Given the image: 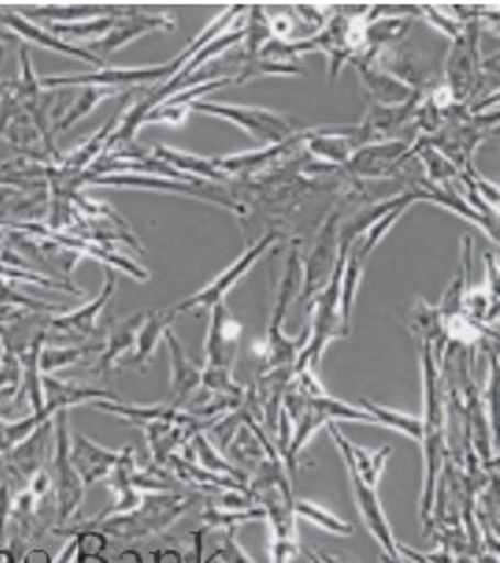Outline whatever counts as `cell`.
<instances>
[{"label": "cell", "mask_w": 500, "mask_h": 563, "mask_svg": "<svg viewBox=\"0 0 500 563\" xmlns=\"http://www.w3.org/2000/svg\"><path fill=\"white\" fill-rule=\"evenodd\" d=\"M52 420H54V450H52L47 470H49L52 492H54L56 512H58L56 528H63L81 510V504L86 499V485L77 474L75 465L69 461L71 432L67 422V411H56Z\"/></svg>", "instance_id": "52a82bcc"}, {"label": "cell", "mask_w": 500, "mask_h": 563, "mask_svg": "<svg viewBox=\"0 0 500 563\" xmlns=\"http://www.w3.org/2000/svg\"><path fill=\"white\" fill-rule=\"evenodd\" d=\"M293 512H296V517H302L309 523H313L320 530H326L331 534H337V537H351L353 534V526L351 523L337 519L333 512H329L326 508H322L315 501L293 499Z\"/></svg>", "instance_id": "74e56055"}, {"label": "cell", "mask_w": 500, "mask_h": 563, "mask_svg": "<svg viewBox=\"0 0 500 563\" xmlns=\"http://www.w3.org/2000/svg\"><path fill=\"white\" fill-rule=\"evenodd\" d=\"M179 456H184L186 461L212 472V474H220V476H229L242 485L248 487V474L244 470H240L237 465H233L229 459H224L218 448H214L210 441H208V434L205 432H199L195 434L179 452Z\"/></svg>", "instance_id": "83f0119b"}, {"label": "cell", "mask_w": 500, "mask_h": 563, "mask_svg": "<svg viewBox=\"0 0 500 563\" xmlns=\"http://www.w3.org/2000/svg\"><path fill=\"white\" fill-rule=\"evenodd\" d=\"M415 201H420V195H418L415 188H411V190L398 195L393 208L387 210V213H385L380 220H376V222H374L360 238H357L351 246H355L357 253H360L365 260H369V255L376 251V246L391 233V229L398 224V220L407 213V210H409Z\"/></svg>", "instance_id": "4dcf8cb0"}, {"label": "cell", "mask_w": 500, "mask_h": 563, "mask_svg": "<svg viewBox=\"0 0 500 563\" xmlns=\"http://www.w3.org/2000/svg\"><path fill=\"white\" fill-rule=\"evenodd\" d=\"M79 545V543H77ZM75 563H110L108 559H103L99 552L86 550V548H77V559Z\"/></svg>", "instance_id": "bcb514c9"}, {"label": "cell", "mask_w": 500, "mask_h": 563, "mask_svg": "<svg viewBox=\"0 0 500 563\" xmlns=\"http://www.w3.org/2000/svg\"><path fill=\"white\" fill-rule=\"evenodd\" d=\"M201 521H203V532H208V530L235 532L244 523L264 521V510L259 506H255L251 510H222L208 501V506L201 512Z\"/></svg>", "instance_id": "d590c367"}, {"label": "cell", "mask_w": 500, "mask_h": 563, "mask_svg": "<svg viewBox=\"0 0 500 563\" xmlns=\"http://www.w3.org/2000/svg\"><path fill=\"white\" fill-rule=\"evenodd\" d=\"M248 25H244V43L242 54L246 58H257L259 49L273 38L268 27V12L262 5L248 8Z\"/></svg>", "instance_id": "f35d334b"}, {"label": "cell", "mask_w": 500, "mask_h": 563, "mask_svg": "<svg viewBox=\"0 0 500 563\" xmlns=\"http://www.w3.org/2000/svg\"><path fill=\"white\" fill-rule=\"evenodd\" d=\"M23 313H27V311H23V309H0V327H5L8 322L21 318Z\"/></svg>", "instance_id": "7dc6e473"}, {"label": "cell", "mask_w": 500, "mask_h": 563, "mask_svg": "<svg viewBox=\"0 0 500 563\" xmlns=\"http://www.w3.org/2000/svg\"><path fill=\"white\" fill-rule=\"evenodd\" d=\"M5 58V43H3V38H0V60Z\"/></svg>", "instance_id": "816d5d0a"}, {"label": "cell", "mask_w": 500, "mask_h": 563, "mask_svg": "<svg viewBox=\"0 0 500 563\" xmlns=\"http://www.w3.org/2000/svg\"><path fill=\"white\" fill-rule=\"evenodd\" d=\"M415 190L420 195V201H429V203H436L441 208L452 210V213H456L465 222H469V224L478 227L480 231H485L489 235L491 244L498 242V220H489V218L480 216L476 208L469 206V201L460 192V181L454 184V186H434V184H429V181H420L415 186Z\"/></svg>", "instance_id": "44dd1931"}, {"label": "cell", "mask_w": 500, "mask_h": 563, "mask_svg": "<svg viewBox=\"0 0 500 563\" xmlns=\"http://www.w3.org/2000/svg\"><path fill=\"white\" fill-rule=\"evenodd\" d=\"M190 106L184 103H175V101H164L162 106H157L155 110H151L143 119V125H151V123H168V125H184L188 114H190Z\"/></svg>", "instance_id": "60d3db41"}, {"label": "cell", "mask_w": 500, "mask_h": 563, "mask_svg": "<svg viewBox=\"0 0 500 563\" xmlns=\"http://www.w3.org/2000/svg\"><path fill=\"white\" fill-rule=\"evenodd\" d=\"M43 400H45L43 409L49 416H54L56 411H69V407L90 405L97 400H121V398L110 389L67 383V380H58L54 376L43 374Z\"/></svg>", "instance_id": "cb8c5ba5"}, {"label": "cell", "mask_w": 500, "mask_h": 563, "mask_svg": "<svg viewBox=\"0 0 500 563\" xmlns=\"http://www.w3.org/2000/svg\"><path fill=\"white\" fill-rule=\"evenodd\" d=\"M214 559L222 563H253L235 539V532H222V548L214 552Z\"/></svg>", "instance_id": "b9f144b4"}, {"label": "cell", "mask_w": 500, "mask_h": 563, "mask_svg": "<svg viewBox=\"0 0 500 563\" xmlns=\"http://www.w3.org/2000/svg\"><path fill=\"white\" fill-rule=\"evenodd\" d=\"M329 10L331 8H322V5H296L293 14L300 16L307 27L320 32L324 27V23L329 21V16H331Z\"/></svg>", "instance_id": "ee69618b"}, {"label": "cell", "mask_w": 500, "mask_h": 563, "mask_svg": "<svg viewBox=\"0 0 500 563\" xmlns=\"http://www.w3.org/2000/svg\"><path fill=\"white\" fill-rule=\"evenodd\" d=\"M125 108H127V101H123L121 103V108L116 110V114H114V119L112 121H108L105 125H101L90 139H86L81 146H77L75 151L71 153H67V155H63L60 157V162L56 164V166H60L63 170H69V173H75V175H84L103 153H105V146H108V139H110V134L114 132V128L119 125V121H121V117H123V112H125Z\"/></svg>", "instance_id": "f546056e"}, {"label": "cell", "mask_w": 500, "mask_h": 563, "mask_svg": "<svg viewBox=\"0 0 500 563\" xmlns=\"http://www.w3.org/2000/svg\"><path fill=\"white\" fill-rule=\"evenodd\" d=\"M422 499L420 512L429 521L436 499V481L443 467L445 448H447V416H445V396L441 387V372L432 354V344L422 342Z\"/></svg>", "instance_id": "6da1fadb"}, {"label": "cell", "mask_w": 500, "mask_h": 563, "mask_svg": "<svg viewBox=\"0 0 500 563\" xmlns=\"http://www.w3.org/2000/svg\"><path fill=\"white\" fill-rule=\"evenodd\" d=\"M177 23L168 14L143 12V8H132L127 14L114 19L112 27L99 38L84 45L92 56L105 63L108 56L119 52L121 47L134 43L136 38L153 34V32H175Z\"/></svg>", "instance_id": "8fae6325"}, {"label": "cell", "mask_w": 500, "mask_h": 563, "mask_svg": "<svg viewBox=\"0 0 500 563\" xmlns=\"http://www.w3.org/2000/svg\"><path fill=\"white\" fill-rule=\"evenodd\" d=\"M304 136H307V130L298 132L289 141H284V144L266 146L262 151H248V153H235V155L214 157V162H218L220 170L229 179H233V177H253L257 173L270 170V166L279 164L284 157L296 155L304 146Z\"/></svg>", "instance_id": "e0dca14e"}, {"label": "cell", "mask_w": 500, "mask_h": 563, "mask_svg": "<svg viewBox=\"0 0 500 563\" xmlns=\"http://www.w3.org/2000/svg\"><path fill=\"white\" fill-rule=\"evenodd\" d=\"M177 73L175 58L155 65H103L95 73L63 75V77H41L43 90H65V88H108V90H134V88H157Z\"/></svg>", "instance_id": "277c9868"}, {"label": "cell", "mask_w": 500, "mask_h": 563, "mask_svg": "<svg viewBox=\"0 0 500 563\" xmlns=\"http://www.w3.org/2000/svg\"><path fill=\"white\" fill-rule=\"evenodd\" d=\"M103 275H105L103 289L95 300H90L88 305H84L75 311H65V313H58V316L47 320V327H45L47 342L52 338H58V340H75L77 338V340L86 342L97 333L99 318L105 311V307L112 302V298L116 294V287H119L116 273L112 268L103 266Z\"/></svg>", "instance_id": "7c38bea8"}, {"label": "cell", "mask_w": 500, "mask_h": 563, "mask_svg": "<svg viewBox=\"0 0 500 563\" xmlns=\"http://www.w3.org/2000/svg\"><path fill=\"white\" fill-rule=\"evenodd\" d=\"M54 418V416H52ZM45 420L21 445L5 454V470L14 492H21L49 463L54 450V420Z\"/></svg>", "instance_id": "5bb4252c"}, {"label": "cell", "mask_w": 500, "mask_h": 563, "mask_svg": "<svg viewBox=\"0 0 500 563\" xmlns=\"http://www.w3.org/2000/svg\"><path fill=\"white\" fill-rule=\"evenodd\" d=\"M0 25H3L10 34L23 38L30 45H36V47H43V49H49V52H56V54H63V56H69V58H77V60H86V63H92V65H99V67L105 65L103 60L92 56L84 45L65 43V41L56 38L45 25L34 23V21L25 19L23 14H14L5 8H0Z\"/></svg>", "instance_id": "ac0fdd59"}, {"label": "cell", "mask_w": 500, "mask_h": 563, "mask_svg": "<svg viewBox=\"0 0 500 563\" xmlns=\"http://www.w3.org/2000/svg\"><path fill=\"white\" fill-rule=\"evenodd\" d=\"M192 112L208 114L214 119L229 121L242 128L253 139L262 141L266 146H277L302 132L300 121L284 112L257 106H233V103H218V101H197L190 106Z\"/></svg>", "instance_id": "5b68a950"}, {"label": "cell", "mask_w": 500, "mask_h": 563, "mask_svg": "<svg viewBox=\"0 0 500 563\" xmlns=\"http://www.w3.org/2000/svg\"><path fill=\"white\" fill-rule=\"evenodd\" d=\"M168 467L173 470L175 478L181 481L184 485L192 487V492H201V495H220V492L224 489H237V492H248L246 485L229 478V476H220V474H212L190 461H186L184 456L175 454L170 461H168ZM166 467V470H168Z\"/></svg>", "instance_id": "f1b7e54d"}, {"label": "cell", "mask_w": 500, "mask_h": 563, "mask_svg": "<svg viewBox=\"0 0 500 563\" xmlns=\"http://www.w3.org/2000/svg\"><path fill=\"white\" fill-rule=\"evenodd\" d=\"M365 266H367V260L355 251V246H351L342 266V277H340V316L346 329H351V313L357 300V291H360Z\"/></svg>", "instance_id": "d6a6232c"}, {"label": "cell", "mask_w": 500, "mask_h": 563, "mask_svg": "<svg viewBox=\"0 0 500 563\" xmlns=\"http://www.w3.org/2000/svg\"><path fill=\"white\" fill-rule=\"evenodd\" d=\"M77 90V88H75ZM116 97L114 90H108V88H79V92L75 95V99H71L63 114L56 119L54 123V132H65L69 130L75 123H79L81 119H86L90 112H95L105 99H112Z\"/></svg>", "instance_id": "e575fe53"}, {"label": "cell", "mask_w": 500, "mask_h": 563, "mask_svg": "<svg viewBox=\"0 0 500 563\" xmlns=\"http://www.w3.org/2000/svg\"><path fill=\"white\" fill-rule=\"evenodd\" d=\"M69 461L88 489L90 485H97L110 476L114 463L119 461V452L108 450L84 434H71Z\"/></svg>", "instance_id": "7402d4cb"}, {"label": "cell", "mask_w": 500, "mask_h": 563, "mask_svg": "<svg viewBox=\"0 0 500 563\" xmlns=\"http://www.w3.org/2000/svg\"><path fill=\"white\" fill-rule=\"evenodd\" d=\"M175 320H177V316L170 309L168 311H146V318H143V324L136 333L134 351L123 363V367H130L138 374H146L162 340L166 338L168 329H173Z\"/></svg>", "instance_id": "d4e9b609"}, {"label": "cell", "mask_w": 500, "mask_h": 563, "mask_svg": "<svg viewBox=\"0 0 500 563\" xmlns=\"http://www.w3.org/2000/svg\"><path fill=\"white\" fill-rule=\"evenodd\" d=\"M112 23H114L112 16H99V19H86V21L65 23V25H45V27L65 43L75 45V41H86L88 45L92 41H99L112 27Z\"/></svg>", "instance_id": "8d00e7d4"}, {"label": "cell", "mask_w": 500, "mask_h": 563, "mask_svg": "<svg viewBox=\"0 0 500 563\" xmlns=\"http://www.w3.org/2000/svg\"><path fill=\"white\" fill-rule=\"evenodd\" d=\"M420 19L426 25H432L434 30L449 36L452 41H456L465 32L463 23H458L449 12H441V8H436V5H420Z\"/></svg>", "instance_id": "ab89813d"}, {"label": "cell", "mask_w": 500, "mask_h": 563, "mask_svg": "<svg viewBox=\"0 0 500 563\" xmlns=\"http://www.w3.org/2000/svg\"><path fill=\"white\" fill-rule=\"evenodd\" d=\"M153 157L164 162L175 173H179L181 177L192 179V181H208V184H224V181H229V177L220 170V166H218V162H214V157L179 151V148H173V146H155L153 148Z\"/></svg>", "instance_id": "484cf974"}, {"label": "cell", "mask_w": 500, "mask_h": 563, "mask_svg": "<svg viewBox=\"0 0 500 563\" xmlns=\"http://www.w3.org/2000/svg\"><path fill=\"white\" fill-rule=\"evenodd\" d=\"M411 146H413V136L378 141V144L357 148L342 170L360 179L389 177L396 173V168H400V164H404V157L411 151Z\"/></svg>", "instance_id": "2e32d148"}, {"label": "cell", "mask_w": 500, "mask_h": 563, "mask_svg": "<svg viewBox=\"0 0 500 563\" xmlns=\"http://www.w3.org/2000/svg\"><path fill=\"white\" fill-rule=\"evenodd\" d=\"M143 318H146V311H136L123 320H116L108 329V340L103 344V351L97 358L95 374L108 376L116 367H123V363L130 358L136 344V333L143 324Z\"/></svg>", "instance_id": "603a6c76"}, {"label": "cell", "mask_w": 500, "mask_h": 563, "mask_svg": "<svg viewBox=\"0 0 500 563\" xmlns=\"http://www.w3.org/2000/svg\"><path fill=\"white\" fill-rule=\"evenodd\" d=\"M337 257H340V210H333V213L326 218V222L320 227L309 255L302 257L304 279H302L300 296L307 302L329 285V279L337 266Z\"/></svg>", "instance_id": "9c48e42d"}, {"label": "cell", "mask_w": 500, "mask_h": 563, "mask_svg": "<svg viewBox=\"0 0 500 563\" xmlns=\"http://www.w3.org/2000/svg\"><path fill=\"white\" fill-rule=\"evenodd\" d=\"M480 23H465V32L454 41L447 56V88L456 103H467L480 86Z\"/></svg>", "instance_id": "30bf717a"}, {"label": "cell", "mask_w": 500, "mask_h": 563, "mask_svg": "<svg viewBox=\"0 0 500 563\" xmlns=\"http://www.w3.org/2000/svg\"><path fill=\"white\" fill-rule=\"evenodd\" d=\"M105 340H86V342H77V344H67V346H52L45 344L41 351V374L54 376L67 367H75L86 363L92 354H99L103 351Z\"/></svg>", "instance_id": "1f68e13d"}, {"label": "cell", "mask_w": 500, "mask_h": 563, "mask_svg": "<svg viewBox=\"0 0 500 563\" xmlns=\"http://www.w3.org/2000/svg\"><path fill=\"white\" fill-rule=\"evenodd\" d=\"M164 340L170 351V398H168V405L184 409L201 389L203 367L186 354L184 344L179 342V338L175 335L173 329H168Z\"/></svg>", "instance_id": "d6986e66"}, {"label": "cell", "mask_w": 500, "mask_h": 563, "mask_svg": "<svg viewBox=\"0 0 500 563\" xmlns=\"http://www.w3.org/2000/svg\"><path fill=\"white\" fill-rule=\"evenodd\" d=\"M197 504H199L197 492H190V495H179V492H157V495H143L141 504L132 512L81 521L71 526L69 530H99L105 539L132 543V541L151 539L155 534L166 532L177 519L190 512Z\"/></svg>", "instance_id": "7a4b0ae2"}, {"label": "cell", "mask_w": 500, "mask_h": 563, "mask_svg": "<svg viewBox=\"0 0 500 563\" xmlns=\"http://www.w3.org/2000/svg\"><path fill=\"white\" fill-rule=\"evenodd\" d=\"M268 27H270L273 38L289 41V36L296 30V21L291 14H268Z\"/></svg>", "instance_id": "f6af8a7d"}, {"label": "cell", "mask_w": 500, "mask_h": 563, "mask_svg": "<svg viewBox=\"0 0 500 563\" xmlns=\"http://www.w3.org/2000/svg\"><path fill=\"white\" fill-rule=\"evenodd\" d=\"M311 556L313 563H342L337 556H331V554H322V552H307Z\"/></svg>", "instance_id": "c3c4849f"}, {"label": "cell", "mask_w": 500, "mask_h": 563, "mask_svg": "<svg viewBox=\"0 0 500 563\" xmlns=\"http://www.w3.org/2000/svg\"><path fill=\"white\" fill-rule=\"evenodd\" d=\"M3 358H5V340L0 335V365H3Z\"/></svg>", "instance_id": "f907efd6"}, {"label": "cell", "mask_w": 500, "mask_h": 563, "mask_svg": "<svg viewBox=\"0 0 500 563\" xmlns=\"http://www.w3.org/2000/svg\"><path fill=\"white\" fill-rule=\"evenodd\" d=\"M208 313L210 318L203 342V367L233 372L242 338V324L233 318L226 302L212 307Z\"/></svg>", "instance_id": "9a60e30c"}, {"label": "cell", "mask_w": 500, "mask_h": 563, "mask_svg": "<svg viewBox=\"0 0 500 563\" xmlns=\"http://www.w3.org/2000/svg\"><path fill=\"white\" fill-rule=\"evenodd\" d=\"M130 10L132 8H125V5H43V8H25L23 16L34 23L45 21L49 25H65V23H77V21L99 19V16L119 19Z\"/></svg>", "instance_id": "4316f807"}, {"label": "cell", "mask_w": 500, "mask_h": 563, "mask_svg": "<svg viewBox=\"0 0 500 563\" xmlns=\"http://www.w3.org/2000/svg\"><path fill=\"white\" fill-rule=\"evenodd\" d=\"M279 233L270 231L266 233L262 240H257L255 244H251L229 268H224L218 277H214L210 285H205L201 291L192 294L190 298H186L184 302H179L177 307H173L170 311L175 316H181V313H197L201 309H212L218 305H224L226 302V296L240 285V282L244 279V275L264 257V253L279 242Z\"/></svg>", "instance_id": "ba28073f"}, {"label": "cell", "mask_w": 500, "mask_h": 563, "mask_svg": "<svg viewBox=\"0 0 500 563\" xmlns=\"http://www.w3.org/2000/svg\"><path fill=\"white\" fill-rule=\"evenodd\" d=\"M14 396H16V391H12V389H0V405L8 402V400H12Z\"/></svg>", "instance_id": "681fc988"}, {"label": "cell", "mask_w": 500, "mask_h": 563, "mask_svg": "<svg viewBox=\"0 0 500 563\" xmlns=\"http://www.w3.org/2000/svg\"><path fill=\"white\" fill-rule=\"evenodd\" d=\"M360 75L365 90L371 99V103L378 106H402L409 99H413L418 92H413L409 86L398 81L393 75L385 73V69L374 60L371 54H360L357 58L351 60Z\"/></svg>", "instance_id": "ffe728a7"}, {"label": "cell", "mask_w": 500, "mask_h": 563, "mask_svg": "<svg viewBox=\"0 0 500 563\" xmlns=\"http://www.w3.org/2000/svg\"><path fill=\"white\" fill-rule=\"evenodd\" d=\"M346 253H340L337 266L329 279V285L307 302V309L311 311V327H309V338L307 344L302 346L300 356L293 365V374L302 369H313L318 372L324 349L340 338H348L351 329L344 327L342 316H340V277H342V266H344Z\"/></svg>", "instance_id": "3957f363"}, {"label": "cell", "mask_w": 500, "mask_h": 563, "mask_svg": "<svg viewBox=\"0 0 500 563\" xmlns=\"http://www.w3.org/2000/svg\"><path fill=\"white\" fill-rule=\"evenodd\" d=\"M92 188H114V190H153V192H168V195H181L190 199H199L212 206H220L231 210V213L244 216L246 206L235 199L226 188L208 181H179L168 177H155V175H136V173H119V175H103L88 181Z\"/></svg>", "instance_id": "8992f818"}, {"label": "cell", "mask_w": 500, "mask_h": 563, "mask_svg": "<svg viewBox=\"0 0 500 563\" xmlns=\"http://www.w3.org/2000/svg\"><path fill=\"white\" fill-rule=\"evenodd\" d=\"M360 409H365L376 420V426L400 432L402 437L411 439L413 443L422 441V418L420 416L398 411V409H389V407L378 405L374 400H360Z\"/></svg>", "instance_id": "836d02e7"}, {"label": "cell", "mask_w": 500, "mask_h": 563, "mask_svg": "<svg viewBox=\"0 0 500 563\" xmlns=\"http://www.w3.org/2000/svg\"><path fill=\"white\" fill-rule=\"evenodd\" d=\"M342 461L346 465V474H348V483H351V492H353V501L357 508V515L363 517L365 528L371 532V537L382 545L385 556L389 559H400V550H398V541L393 537L391 523L385 515L378 487L369 485L363 481V476L357 474V470L353 467V463L342 454Z\"/></svg>", "instance_id": "4fadbf2b"}, {"label": "cell", "mask_w": 500, "mask_h": 563, "mask_svg": "<svg viewBox=\"0 0 500 563\" xmlns=\"http://www.w3.org/2000/svg\"><path fill=\"white\" fill-rule=\"evenodd\" d=\"M14 504V485L10 481L0 483V543H8V526Z\"/></svg>", "instance_id": "7bdbcfd3"}]
</instances>
